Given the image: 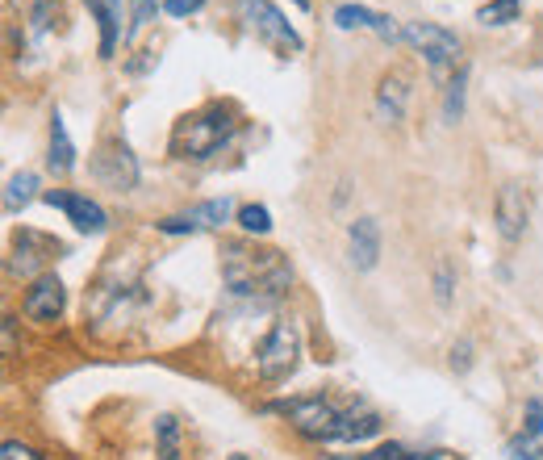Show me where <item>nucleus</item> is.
Segmentation results:
<instances>
[{"label":"nucleus","instance_id":"f257e3e1","mask_svg":"<svg viewBox=\"0 0 543 460\" xmlns=\"http://www.w3.org/2000/svg\"><path fill=\"white\" fill-rule=\"evenodd\" d=\"M222 276L234 297H247L255 306H272L293 289V264L285 251L255 247L243 239L222 247Z\"/></svg>","mask_w":543,"mask_h":460},{"label":"nucleus","instance_id":"f03ea898","mask_svg":"<svg viewBox=\"0 0 543 460\" xmlns=\"http://www.w3.org/2000/svg\"><path fill=\"white\" fill-rule=\"evenodd\" d=\"M272 410H280L285 419L305 435V440H318V444H360L368 435L381 431V419L372 410H356V406H339L322 394L314 398H293V402H276Z\"/></svg>","mask_w":543,"mask_h":460},{"label":"nucleus","instance_id":"7ed1b4c3","mask_svg":"<svg viewBox=\"0 0 543 460\" xmlns=\"http://www.w3.org/2000/svg\"><path fill=\"white\" fill-rule=\"evenodd\" d=\"M239 134V109L230 101H209L197 113L176 122L172 130V155L176 159H214L218 151H226Z\"/></svg>","mask_w":543,"mask_h":460},{"label":"nucleus","instance_id":"20e7f679","mask_svg":"<svg viewBox=\"0 0 543 460\" xmlns=\"http://www.w3.org/2000/svg\"><path fill=\"white\" fill-rule=\"evenodd\" d=\"M401 38H406L414 51L427 59V67H431L435 76L456 72V67L464 63V59H460V55H464L460 38H456L452 30H443V26H431V21H406V26H401Z\"/></svg>","mask_w":543,"mask_h":460},{"label":"nucleus","instance_id":"39448f33","mask_svg":"<svg viewBox=\"0 0 543 460\" xmlns=\"http://www.w3.org/2000/svg\"><path fill=\"white\" fill-rule=\"evenodd\" d=\"M297 356H301V327L293 318H285V322H276L264 335V343L255 348V368H259V377L276 385L297 368Z\"/></svg>","mask_w":543,"mask_h":460},{"label":"nucleus","instance_id":"423d86ee","mask_svg":"<svg viewBox=\"0 0 543 460\" xmlns=\"http://www.w3.org/2000/svg\"><path fill=\"white\" fill-rule=\"evenodd\" d=\"M88 172H92V180H97V184H105V189L130 193L138 184V159H134V151L122 143V138L109 134V138H101V143H97V151H92Z\"/></svg>","mask_w":543,"mask_h":460},{"label":"nucleus","instance_id":"0eeeda50","mask_svg":"<svg viewBox=\"0 0 543 460\" xmlns=\"http://www.w3.org/2000/svg\"><path fill=\"white\" fill-rule=\"evenodd\" d=\"M239 17L255 30V38H264L272 46V51H280V55H297L301 51V34L289 26L285 13H280L272 0H243Z\"/></svg>","mask_w":543,"mask_h":460},{"label":"nucleus","instance_id":"6e6552de","mask_svg":"<svg viewBox=\"0 0 543 460\" xmlns=\"http://www.w3.org/2000/svg\"><path fill=\"white\" fill-rule=\"evenodd\" d=\"M63 243L59 239H51V235H38V230H17L13 235V256H9V276H34V272H42L51 260H59L63 256Z\"/></svg>","mask_w":543,"mask_h":460},{"label":"nucleus","instance_id":"1a4fd4ad","mask_svg":"<svg viewBox=\"0 0 543 460\" xmlns=\"http://www.w3.org/2000/svg\"><path fill=\"white\" fill-rule=\"evenodd\" d=\"M42 201L51 205V210H63L67 214V222H72L80 235H101L105 230V210L92 197H84V193H67V189H51V193H42Z\"/></svg>","mask_w":543,"mask_h":460},{"label":"nucleus","instance_id":"9d476101","mask_svg":"<svg viewBox=\"0 0 543 460\" xmlns=\"http://www.w3.org/2000/svg\"><path fill=\"white\" fill-rule=\"evenodd\" d=\"M527 218H531V205H527V193L518 184H506L493 201V222H498V235L506 243H518L527 235Z\"/></svg>","mask_w":543,"mask_h":460},{"label":"nucleus","instance_id":"9b49d317","mask_svg":"<svg viewBox=\"0 0 543 460\" xmlns=\"http://www.w3.org/2000/svg\"><path fill=\"white\" fill-rule=\"evenodd\" d=\"M63 302H67L63 281H59V276H51V272H42L38 281L30 285L21 310H26V318H34V322H55V318L63 314Z\"/></svg>","mask_w":543,"mask_h":460},{"label":"nucleus","instance_id":"f8f14e48","mask_svg":"<svg viewBox=\"0 0 543 460\" xmlns=\"http://www.w3.org/2000/svg\"><path fill=\"white\" fill-rule=\"evenodd\" d=\"M347 251H351V268L372 272L381 260V222L376 218H356L347 226Z\"/></svg>","mask_w":543,"mask_h":460},{"label":"nucleus","instance_id":"ddd939ff","mask_svg":"<svg viewBox=\"0 0 543 460\" xmlns=\"http://www.w3.org/2000/svg\"><path fill=\"white\" fill-rule=\"evenodd\" d=\"M406 101H410V76L393 67V72L381 76V88H376V118L385 126H397L406 118Z\"/></svg>","mask_w":543,"mask_h":460},{"label":"nucleus","instance_id":"4468645a","mask_svg":"<svg viewBox=\"0 0 543 460\" xmlns=\"http://www.w3.org/2000/svg\"><path fill=\"white\" fill-rule=\"evenodd\" d=\"M335 26L339 30H372L376 38H385V42H401V30L393 26V17L376 13V9H364V5H339L335 9Z\"/></svg>","mask_w":543,"mask_h":460},{"label":"nucleus","instance_id":"2eb2a0df","mask_svg":"<svg viewBox=\"0 0 543 460\" xmlns=\"http://www.w3.org/2000/svg\"><path fill=\"white\" fill-rule=\"evenodd\" d=\"M84 5L101 26V59H113L122 42V0H84Z\"/></svg>","mask_w":543,"mask_h":460},{"label":"nucleus","instance_id":"dca6fc26","mask_svg":"<svg viewBox=\"0 0 543 460\" xmlns=\"http://www.w3.org/2000/svg\"><path fill=\"white\" fill-rule=\"evenodd\" d=\"M46 168L55 176H67L76 168V143L63 126V113H51V155H46Z\"/></svg>","mask_w":543,"mask_h":460},{"label":"nucleus","instance_id":"f3484780","mask_svg":"<svg viewBox=\"0 0 543 460\" xmlns=\"http://www.w3.org/2000/svg\"><path fill=\"white\" fill-rule=\"evenodd\" d=\"M230 214H234L230 197H214V201H201V205H193V210H184V218L193 222L197 230H218V226L230 222Z\"/></svg>","mask_w":543,"mask_h":460},{"label":"nucleus","instance_id":"a211bd4d","mask_svg":"<svg viewBox=\"0 0 543 460\" xmlns=\"http://www.w3.org/2000/svg\"><path fill=\"white\" fill-rule=\"evenodd\" d=\"M38 197V172H17L5 184V214H21Z\"/></svg>","mask_w":543,"mask_h":460},{"label":"nucleus","instance_id":"6ab92c4d","mask_svg":"<svg viewBox=\"0 0 543 460\" xmlns=\"http://www.w3.org/2000/svg\"><path fill=\"white\" fill-rule=\"evenodd\" d=\"M464 80H468V67L460 63L456 76L447 80V92H443V118L447 122H460V113H464Z\"/></svg>","mask_w":543,"mask_h":460},{"label":"nucleus","instance_id":"aec40b11","mask_svg":"<svg viewBox=\"0 0 543 460\" xmlns=\"http://www.w3.org/2000/svg\"><path fill=\"white\" fill-rule=\"evenodd\" d=\"M518 5H523V0H489L477 13V21L481 26H510V21H518Z\"/></svg>","mask_w":543,"mask_h":460},{"label":"nucleus","instance_id":"412c9836","mask_svg":"<svg viewBox=\"0 0 543 460\" xmlns=\"http://www.w3.org/2000/svg\"><path fill=\"white\" fill-rule=\"evenodd\" d=\"M155 435H159V456L163 460H180V423L172 419V414H163V419H155Z\"/></svg>","mask_w":543,"mask_h":460},{"label":"nucleus","instance_id":"4be33fe9","mask_svg":"<svg viewBox=\"0 0 543 460\" xmlns=\"http://www.w3.org/2000/svg\"><path fill=\"white\" fill-rule=\"evenodd\" d=\"M239 226L247 230V235H268V230H272L268 205H243V210H239Z\"/></svg>","mask_w":543,"mask_h":460},{"label":"nucleus","instance_id":"5701e85b","mask_svg":"<svg viewBox=\"0 0 543 460\" xmlns=\"http://www.w3.org/2000/svg\"><path fill=\"white\" fill-rule=\"evenodd\" d=\"M452 289H456V272H452V264H447V260H439V268H435V302L443 310L452 306Z\"/></svg>","mask_w":543,"mask_h":460},{"label":"nucleus","instance_id":"b1692460","mask_svg":"<svg viewBox=\"0 0 543 460\" xmlns=\"http://www.w3.org/2000/svg\"><path fill=\"white\" fill-rule=\"evenodd\" d=\"M159 5H163V0H134V21H130V34H126V42H130L138 30H143V26H151L155 13H159Z\"/></svg>","mask_w":543,"mask_h":460},{"label":"nucleus","instance_id":"393cba45","mask_svg":"<svg viewBox=\"0 0 543 460\" xmlns=\"http://www.w3.org/2000/svg\"><path fill=\"white\" fill-rule=\"evenodd\" d=\"M506 456H510V460H543L539 440H531V435H518V440H510Z\"/></svg>","mask_w":543,"mask_h":460},{"label":"nucleus","instance_id":"a878e982","mask_svg":"<svg viewBox=\"0 0 543 460\" xmlns=\"http://www.w3.org/2000/svg\"><path fill=\"white\" fill-rule=\"evenodd\" d=\"M523 435H531V440H539V435H543V402H539V398H531V402H527V423H523Z\"/></svg>","mask_w":543,"mask_h":460},{"label":"nucleus","instance_id":"bb28decb","mask_svg":"<svg viewBox=\"0 0 543 460\" xmlns=\"http://www.w3.org/2000/svg\"><path fill=\"white\" fill-rule=\"evenodd\" d=\"M0 460H42L34 448H26V444H17V440H9L5 448H0Z\"/></svg>","mask_w":543,"mask_h":460},{"label":"nucleus","instance_id":"cd10ccee","mask_svg":"<svg viewBox=\"0 0 543 460\" xmlns=\"http://www.w3.org/2000/svg\"><path fill=\"white\" fill-rule=\"evenodd\" d=\"M205 5V0H163V13H172V17H188V13H197Z\"/></svg>","mask_w":543,"mask_h":460},{"label":"nucleus","instance_id":"c85d7f7f","mask_svg":"<svg viewBox=\"0 0 543 460\" xmlns=\"http://www.w3.org/2000/svg\"><path fill=\"white\" fill-rule=\"evenodd\" d=\"M360 460H410V452L401 448V444H385V448H376V452H368Z\"/></svg>","mask_w":543,"mask_h":460},{"label":"nucleus","instance_id":"c756f323","mask_svg":"<svg viewBox=\"0 0 543 460\" xmlns=\"http://www.w3.org/2000/svg\"><path fill=\"white\" fill-rule=\"evenodd\" d=\"M468 364H472V343H468V339H460L456 348H452V368H456V373H464Z\"/></svg>","mask_w":543,"mask_h":460},{"label":"nucleus","instance_id":"7c9ffc66","mask_svg":"<svg viewBox=\"0 0 543 460\" xmlns=\"http://www.w3.org/2000/svg\"><path fill=\"white\" fill-rule=\"evenodd\" d=\"M5 352H9V356L17 352V322H13V318H5Z\"/></svg>","mask_w":543,"mask_h":460},{"label":"nucleus","instance_id":"2f4dec72","mask_svg":"<svg viewBox=\"0 0 543 460\" xmlns=\"http://www.w3.org/2000/svg\"><path fill=\"white\" fill-rule=\"evenodd\" d=\"M230 460H247V456H230Z\"/></svg>","mask_w":543,"mask_h":460},{"label":"nucleus","instance_id":"473e14b6","mask_svg":"<svg viewBox=\"0 0 543 460\" xmlns=\"http://www.w3.org/2000/svg\"><path fill=\"white\" fill-rule=\"evenodd\" d=\"M539 55H543V38H539Z\"/></svg>","mask_w":543,"mask_h":460}]
</instances>
